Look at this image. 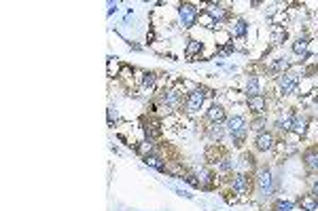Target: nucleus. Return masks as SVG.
<instances>
[{
  "mask_svg": "<svg viewBox=\"0 0 318 211\" xmlns=\"http://www.w3.org/2000/svg\"><path fill=\"white\" fill-rule=\"evenodd\" d=\"M225 129H227V133L231 136V142H234L235 148H242L246 142V136H248V122L244 116L235 114V116H231V119H227Z\"/></svg>",
  "mask_w": 318,
  "mask_h": 211,
  "instance_id": "nucleus-1",
  "label": "nucleus"
},
{
  "mask_svg": "<svg viewBox=\"0 0 318 211\" xmlns=\"http://www.w3.org/2000/svg\"><path fill=\"white\" fill-rule=\"evenodd\" d=\"M276 87H278V95L280 97L293 95V93L297 91V87H299V74L288 70V72L276 76Z\"/></svg>",
  "mask_w": 318,
  "mask_h": 211,
  "instance_id": "nucleus-2",
  "label": "nucleus"
},
{
  "mask_svg": "<svg viewBox=\"0 0 318 211\" xmlns=\"http://www.w3.org/2000/svg\"><path fill=\"white\" fill-rule=\"evenodd\" d=\"M206 95H210V93H208V89H204V87H198V89L189 91L187 99H184V112H187L189 116L198 114L201 110V106H204V102H206Z\"/></svg>",
  "mask_w": 318,
  "mask_h": 211,
  "instance_id": "nucleus-3",
  "label": "nucleus"
},
{
  "mask_svg": "<svg viewBox=\"0 0 318 211\" xmlns=\"http://www.w3.org/2000/svg\"><path fill=\"white\" fill-rule=\"evenodd\" d=\"M257 190H259V195H261L263 198L265 196H269L271 192H274V173H271V169L269 167H261L259 169V173H257Z\"/></svg>",
  "mask_w": 318,
  "mask_h": 211,
  "instance_id": "nucleus-4",
  "label": "nucleus"
},
{
  "mask_svg": "<svg viewBox=\"0 0 318 211\" xmlns=\"http://www.w3.org/2000/svg\"><path fill=\"white\" fill-rule=\"evenodd\" d=\"M178 17H181V26L183 30H189V28L195 26V21H198V9H195V4L191 2H181L178 4Z\"/></svg>",
  "mask_w": 318,
  "mask_h": 211,
  "instance_id": "nucleus-5",
  "label": "nucleus"
},
{
  "mask_svg": "<svg viewBox=\"0 0 318 211\" xmlns=\"http://www.w3.org/2000/svg\"><path fill=\"white\" fill-rule=\"evenodd\" d=\"M231 188H234L235 195H242V196L251 195V190H252L251 175L248 173H235L234 178H231Z\"/></svg>",
  "mask_w": 318,
  "mask_h": 211,
  "instance_id": "nucleus-6",
  "label": "nucleus"
},
{
  "mask_svg": "<svg viewBox=\"0 0 318 211\" xmlns=\"http://www.w3.org/2000/svg\"><path fill=\"white\" fill-rule=\"evenodd\" d=\"M295 114H297V112H293V108L280 110V114L276 116V121H274V129L278 133H288V131H291V127H293Z\"/></svg>",
  "mask_w": 318,
  "mask_h": 211,
  "instance_id": "nucleus-7",
  "label": "nucleus"
},
{
  "mask_svg": "<svg viewBox=\"0 0 318 211\" xmlns=\"http://www.w3.org/2000/svg\"><path fill=\"white\" fill-rule=\"evenodd\" d=\"M276 148V137H274V133L271 131H261V133H257V137H254V150L257 152H271Z\"/></svg>",
  "mask_w": 318,
  "mask_h": 211,
  "instance_id": "nucleus-8",
  "label": "nucleus"
},
{
  "mask_svg": "<svg viewBox=\"0 0 318 211\" xmlns=\"http://www.w3.org/2000/svg\"><path fill=\"white\" fill-rule=\"evenodd\" d=\"M246 108L251 110V114L254 116H263L265 112H268V97L263 95H254V97H248L246 99Z\"/></svg>",
  "mask_w": 318,
  "mask_h": 211,
  "instance_id": "nucleus-9",
  "label": "nucleus"
},
{
  "mask_svg": "<svg viewBox=\"0 0 318 211\" xmlns=\"http://www.w3.org/2000/svg\"><path fill=\"white\" fill-rule=\"evenodd\" d=\"M301 161H303L305 171L318 175V146H312V148L305 150L303 156H301Z\"/></svg>",
  "mask_w": 318,
  "mask_h": 211,
  "instance_id": "nucleus-10",
  "label": "nucleus"
},
{
  "mask_svg": "<svg viewBox=\"0 0 318 211\" xmlns=\"http://www.w3.org/2000/svg\"><path fill=\"white\" fill-rule=\"evenodd\" d=\"M206 121L210 122V125H223V122H227V112H225L223 106H210V110L206 112Z\"/></svg>",
  "mask_w": 318,
  "mask_h": 211,
  "instance_id": "nucleus-11",
  "label": "nucleus"
},
{
  "mask_svg": "<svg viewBox=\"0 0 318 211\" xmlns=\"http://www.w3.org/2000/svg\"><path fill=\"white\" fill-rule=\"evenodd\" d=\"M308 125H310V119H308V116H303V114H295V121H293L291 131H293L297 137H303L305 133H308Z\"/></svg>",
  "mask_w": 318,
  "mask_h": 211,
  "instance_id": "nucleus-12",
  "label": "nucleus"
},
{
  "mask_svg": "<svg viewBox=\"0 0 318 211\" xmlns=\"http://www.w3.org/2000/svg\"><path fill=\"white\" fill-rule=\"evenodd\" d=\"M198 178H200L201 190L215 188V184H217V175H215V171H210V169H200V171H198Z\"/></svg>",
  "mask_w": 318,
  "mask_h": 211,
  "instance_id": "nucleus-13",
  "label": "nucleus"
},
{
  "mask_svg": "<svg viewBox=\"0 0 318 211\" xmlns=\"http://www.w3.org/2000/svg\"><path fill=\"white\" fill-rule=\"evenodd\" d=\"M142 161H144V165H147V167H153V169H157V171H161V173H167V163L159 154H155V152H153V154H147Z\"/></svg>",
  "mask_w": 318,
  "mask_h": 211,
  "instance_id": "nucleus-14",
  "label": "nucleus"
},
{
  "mask_svg": "<svg viewBox=\"0 0 318 211\" xmlns=\"http://www.w3.org/2000/svg\"><path fill=\"white\" fill-rule=\"evenodd\" d=\"M206 13L210 15L217 23L225 21V19H227V15H229L227 11H225V9L221 7V4H217V2H208V4H206Z\"/></svg>",
  "mask_w": 318,
  "mask_h": 211,
  "instance_id": "nucleus-15",
  "label": "nucleus"
},
{
  "mask_svg": "<svg viewBox=\"0 0 318 211\" xmlns=\"http://www.w3.org/2000/svg\"><path fill=\"white\" fill-rule=\"evenodd\" d=\"M297 205L303 211H316L318 209V198L312 195V192H308V195H301V196L297 198Z\"/></svg>",
  "mask_w": 318,
  "mask_h": 211,
  "instance_id": "nucleus-16",
  "label": "nucleus"
},
{
  "mask_svg": "<svg viewBox=\"0 0 318 211\" xmlns=\"http://www.w3.org/2000/svg\"><path fill=\"white\" fill-rule=\"evenodd\" d=\"M244 93H246V99H248V97H254V95H261V87H259V76H257V74H251V76H248Z\"/></svg>",
  "mask_w": 318,
  "mask_h": 211,
  "instance_id": "nucleus-17",
  "label": "nucleus"
},
{
  "mask_svg": "<svg viewBox=\"0 0 318 211\" xmlns=\"http://www.w3.org/2000/svg\"><path fill=\"white\" fill-rule=\"evenodd\" d=\"M246 32H248V23L244 19H235V21H231V26H229V34L234 38H244L246 36Z\"/></svg>",
  "mask_w": 318,
  "mask_h": 211,
  "instance_id": "nucleus-18",
  "label": "nucleus"
},
{
  "mask_svg": "<svg viewBox=\"0 0 318 211\" xmlns=\"http://www.w3.org/2000/svg\"><path fill=\"white\" fill-rule=\"evenodd\" d=\"M144 133H147V139L155 142L157 137H161V122H159V121H149V122H144Z\"/></svg>",
  "mask_w": 318,
  "mask_h": 211,
  "instance_id": "nucleus-19",
  "label": "nucleus"
},
{
  "mask_svg": "<svg viewBox=\"0 0 318 211\" xmlns=\"http://www.w3.org/2000/svg\"><path fill=\"white\" fill-rule=\"evenodd\" d=\"M225 133H227V129H225L223 125H210L206 129V137L210 139V142H217V144L225 137Z\"/></svg>",
  "mask_w": 318,
  "mask_h": 211,
  "instance_id": "nucleus-20",
  "label": "nucleus"
},
{
  "mask_svg": "<svg viewBox=\"0 0 318 211\" xmlns=\"http://www.w3.org/2000/svg\"><path fill=\"white\" fill-rule=\"evenodd\" d=\"M291 70V61L286 60V57H280V60H276L274 63H271V68H269V72L271 74H276V76H280V74H285Z\"/></svg>",
  "mask_w": 318,
  "mask_h": 211,
  "instance_id": "nucleus-21",
  "label": "nucleus"
},
{
  "mask_svg": "<svg viewBox=\"0 0 318 211\" xmlns=\"http://www.w3.org/2000/svg\"><path fill=\"white\" fill-rule=\"evenodd\" d=\"M308 45H310V40H308V38H305V36H299V38L293 43V53H295V55L310 57V53H308Z\"/></svg>",
  "mask_w": 318,
  "mask_h": 211,
  "instance_id": "nucleus-22",
  "label": "nucleus"
},
{
  "mask_svg": "<svg viewBox=\"0 0 318 211\" xmlns=\"http://www.w3.org/2000/svg\"><path fill=\"white\" fill-rule=\"evenodd\" d=\"M200 53H201V43H200V40H189V43H187V51H184L187 60L193 61L195 57L200 55Z\"/></svg>",
  "mask_w": 318,
  "mask_h": 211,
  "instance_id": "nucleus-23",
  "label": "nucleus"
},
{
  "mask_svg": "<svg viewBox=\"0 0 318 211\" xmlns=\"http://www.w3.org/2000/svg\"><path fill=\"white\" fill-rule=\"evenodd\" d=\"M217 167H218V171H221V173H231V171H234V158H229L227 154H223L221 161L217 163Z\"/></svg>",
  "mask_w": 318,
  "mask_h": 211,
  "instance_id": "nucleus-24",
  "label": "nucleus"
},
{
  "mask_svg": "<svg viewBox=\"0 0 318 211\" xmlns=\"http://www.w3.org/2000/svg\"><path fill=\"white\" fill-rule=\"evenodd\" d=\"M140 80H142V87L151 89V87H155V83H157V74H155V72H142Z\"/></svg>",
  "mask_w": 318,
  "mask_h": 211,
  "instance_id": "nucleus-25",
  "label": "nucleus"
},
{
  "mask_svg": "<svg viewBox=\"0 0 318 211\" xmlns=\"http://www.w3.org/2000/svg\"><path fill=\"white\" fill-rule=\"evenodd\" d=\"M293 207L295 205L291 201H282L280 198V201H276L274 205H271V211H293Z\"/></svg>",
  "mask_w": 318,
  "mask_h": 211,
  "instance_id": "nucleus-26",
  "label": "nucleus"
},
{
  "mask_svg": "<svg viewBox=\"0 0 318 211\" xmlns=\"http://www.w3.org/2000/svg\"><path fill=\"white\" fill-rule=\"evenodd\" d=\"M181 180H184V181H187V184L193 186V188H201V186H200V178H198V173H191V171H187V173H184Z\"/></svg>",
  "mask_w": 318,
  "mask_h": 211,
  "instance_id": "nucleus-27",
  "label": "nucleus"
},
{
  "mask_svg": "<svg viewBox=\"0 0 318 211\" xmlns=\"http://www.w3.org/2000/svg\"><path fill=\"white\" fill-rule=\"evenodd\" d=\"M198 21H200V23H204V28H217V26H218V23H217L215 19H212V17H210V15H208V13H206V11H204V13H200V17H198Z\"/></svg>",
  "mask_w": 318,
  "mask_h": 211,
  "instance_id": "nucleus-28",
  "label": "nucleus"
},
{
  "mask_svg": "<svg viewBox=\"0 0 318 211\" xmlns=\"http://www.w3.org/2000/svg\"><path fill=\"white\" fill-rule=\"evenodd\" d=\"M286 40V30L285 28H276L274 32V45H282Z\"/></svg>",
  "mask_w": 318,
  "mask_h": 211,
  "instance_id": "nucleus-29",
  "label": "nucleus"
},
{
  "mask_svg": "<svg viewBox=\"0 0 318 211\" xmlns=\"http://www.w3.org/2000/svg\"><path fill=\"white\" fill-rule=\"evenodd\" d=\"M117 121H119V112L115 108H108V127H115Z\"/></svg>",
  "mask_w": 318,
  "mask_h": 211,
  "instance_id": "nucleus-30",
  "label": "nucleus"
},
{
  "mask_svg": "<svg viewBox=\"0 0 318 211\" xmlns=\"http://www.w3.org/2000/svg\"><path fill=\"white\" fill-rule=\"evenodd\" d=\"M234 51H235V46L231 45V43H227V45H225L221 51H218V57H227V55H231V53H234Z\"/></svg>",
  "mask_w": 318,
  "mask_h": 211,
  "instance_id": "nucleus-31",
  "label": "nucleus"
},
{
  "mask_svg": "<svg viewBox=\"0 0 318 211\" xmlns=\"http://www.w3.org/2000/svg\"><path fill=\"white\" fill-rule=\"evenodd\" d=\"M117 7H119V4H117V2H108V15H113V13H117Z\"/></svg>",
  "mask_w": 318,
  "mask_h": 211,
  "instance_id": "nucleus-32",
  "label": "nucleus"
},
{
  "mask_svg": "<svg viewBox=\"0 0 318 211\" xmlns=\"http://www.w3.org/2000/svg\"><path fill=\"white\" fill-rule=\"evenodd\" d=\"M312 195L318 198V180H314V184H312Z\"/></svg>",
  "mask_w": 318,
  "mask_h": 211,
  "instance_id": "nucleus-33",
  "label": "nucleus"
},
{
  "mask_svg": "<svg viewBox=\"0 0 318 211\" xmlns=\"http://www.w3.org/2000/svg\"><path fill=\"white\" fill-rule=\"evenodd\" d=\"M176 195H178V196H184V198H191V195H189L187 190H176Z\"/></svg>",
  "mask_w": 318,
  "mask_h": 211,
  "instance_id": "nucleus-34",
  "label": "nucleus"
},
{
  "mask_svg": "<svg viewBox=\"0 0 318 211\" xmlns=\"http://www.w3.org/2000/svg\"><path fill=\"white\" fill-rule=\"evenodd\" d=\"M130 49H134V51H142V46H140V45H134V43H130Z\"/></svg>",
  "mask_w": 318,
  "mask_h": 211,
  "instance_id": "nucleus-35",
  "label": "nucleus"
}]
</instances>
